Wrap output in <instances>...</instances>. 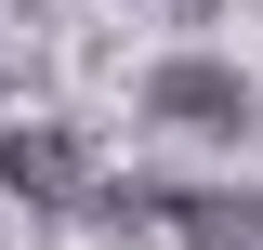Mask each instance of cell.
Listing matches in <instances>:
<instances>
[{
	"instance_id": "cell-1",
	"label": "cell",
	"mask_w": 263,
	"mask_h": 250,
	"mask_svg": "<svg viewBox=\"0 0 263 250\" xmlns=\"http://www.w3.org/2000/svg\"><path fill=\"white\" fill-rule=\"evenodd\" d=\"M92 224H171L184 250H250L263 198L250 185H92Z\"/></svg>"
},
{
	"instance_id": "cell-3",
	"label": "cell",
	"mask_w": 263,
	"mask_h": 250,
	"mask_svg": "<svg viewBox=\"0 0 263 250\" xmlns=\"http://www.w3.org/2000/svg\"><path fill=\"white\" fill-rule=\"evenodd\" d=\"M145 105H158V119H197V132H237V119H250V79L211 66V53H184V66L145 79Z\"/></svg>"
},
{
	"instance_id": "cell-2",
	"label": "cell",
	"mask_w": 263,
	"mask_h": 250,
	"mask_svg": "<svg viewBox=\"0 0 263 250\" xmlns=\"http://www.w3.org/2000/svg\"><path fill=\"white\" fill-rule=\"evenodd\" d=\"M0 185L27 211H92V158H79L66 119H27V132H0Z\"/></svg>"
}]
</instances>
